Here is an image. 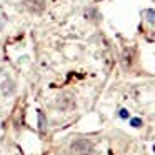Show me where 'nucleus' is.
<instances>
[{"mask_svg": "<svg viewBox=\"0 0 155 155\" xmlns=\"http://www.w3.org/2000/svg\"><path fill=\"white\" fill-rule=\"evenodd\" d=\"M145 17L150 24H155V10H147L145 12Z\"/></svg>", "mask_w": 155, "mask_h": 155, "instance_id": "obj_6", "label": "nucleus"}, {"mask_svg": "<svg viewBox=\"0 0 155 155\" xmlns=\"http://www.w3.org/2000/svg\"><path fill=\"white\" fill-rule=\"evenodd\" d=\"M130 124L134 125V127H140V125H142V120H140V118H132Z\"/></svg>", "mask_w": 155, "mask_h": 155, "instance_id": "obj_7", "label": "nucleus"}, {"mask_svg": "<svg viewBox=\"0 0 155 155\" xmlns=\"http://www.w3.org/2000/svg\"><path fill=\"white\" fill-rule=\"evenodd\" d=\"M94 153V143L87 138H77L70 145V155H92Z\"/></svg>", "mask_w": 155, "mask_h": 155, "instance_id": "obj_1", "label": "nucleus"}, {"mask_svg": "<svg viewBox=\"0 0 155 155\" xmlns=\"http://www.w3.org/2000/svg\"><path fill=\"white\" fill-rule=\"evenodd\" d=\"M55 105H57V108L60 112H70L75 108V98L72 94H60L57 97V102H55Z\"/></svg>", "mask_w": 155, "mask_h": 155, "instance_id": "obj_2", "label": "nucleus"}, {"mask_svg": "<svg viewBox=\"0 0 155 155\" xmlns=\"http://www.w3.org/2000/svg\"><path fill=\"white\" fill-rule=\"evenodd\" d=\"M0 90H2V94H4L5 97H10V95L15 94L17 85H15V82L12 80V78H5V80L0 84Z\"/></svg>", "mask_w": 155, "mask_h": 155, "instance_id": "obj_4", "label": "nucleus"}, {"mask_svg": "<svg viewBox=\"0 0 155 155\" xmlns=\"http://www.w3.org/2000/svg\"><path fill=\"white\" fill-rule=\"evenodd\" d=\"M120 117H122V118H127V117H128V112H127V110H120Z\"/></svg>", "mask_w": 155, "mask_h": 155, "instance_id": "obj_8", "label": "nucleus"}, {"mask_svg": "<svg viewBox=\"0 0 155 155\" xmlns=\"http://www.w3.org/2000/svg\"><path fill=\"white\" fill-rule=\"evenodd\" d=\"M37 127L42 134H45V130H47V118H45V114L42 110L37 112Z\"/></svg>", "mask_w": 155, "mask_h": 155, "instance_id": "obj_5", "label": "nucleus"}, {"mask_svg": "<svg viewBox=\"0 0 155 155\" xmlns=\"http://www.w3.org/2000/svg\"><path fill=\"white\" fill-rule=\"evenodd\" d=\"M153 152H155V145H153Z\"/></svg>", "mask_w": 155, "mask_h": 155, "instance_id": "obj_10", "label": "nucleus"}, {"mask_svg": "<svg viewBox=\"0 0 155 155\" xmlns=\"http://www.w3.org/2000/svg\"><path fill=\"white\" fill-rule=\"evenodd\" d=\"M4 25H5V22H4V18L0 17V32L4 30Z\"/></svg>", "mask_w": 155, "mask_h": 155, "instance_id": "obj_9", "label": "nucleus"}, {"mask_svg": "<svg viewBox=\"0 0 155 155\" xmlns=\"http://www.w3.org/2000/svg\"><path fill=\"white\" fill-rule=\"evenodd\" d=\"M24 7L32 15H42L47 8V4H45V0H25Z\"/></svg>", "mask_w": 155, "mask_h": 155, "instance_id": "obj_3", "label": "nucleus"}]
</instances>
